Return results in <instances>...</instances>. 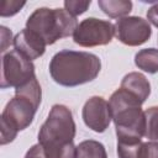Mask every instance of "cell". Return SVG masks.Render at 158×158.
Instances as JSON below:
<instances>
[{"mask_svg": "<svg viewBox=\"0 0 158 158\" xmlns=\"http://www.w3.org/2000/svg\"><path fill=\"white\" fill-rule=\"evenodd\" d=\"M146 115V137L151 141H158V106H151L144 111Z\"/></svg>", "mask_w": 158, "mask_h": 158, "instance_id": "16", "label": "cell"}, {"mask_svg": "<svg viewBox=\"0 0 158 158\" xmlns=\"http://www.w3.org/2000/svg\"><path fill=\"white\" fill-rule=\"evenodd\" d=\"M147 19H148V22H151L153 26L158 27V2H156L153 6H151L148 9Z\"/></svg>", "mask_w": 158, "mask_h": 158, "instance_id": "22", "label": "cell"}, {"mask_svg": "<svg viewBox=\"0 0 158 158\" xmlns=\"http://www.w3.org/2000/svg\"><path fill=\"white\" fill-rule=\"evenodd\" d=\"M151 35L149 22L138 16H126L118 19L115 23V36L126 46H141L149 40Z\"/></svg>", "mask_w": 158, "mask_h": 158, "instance_id": "8", "label": "cell"}, {"mask_svg": "<svg viewBox=\"0 0 158 158\" xmlns=\"http://www.w3.org/2000/svg\"><path fill=\"white\" fill-rule=\"evenodd\" d=\"M1 38H2V44H1V52L2 54L5 53L6 51V47L11 43H14V38H12V33L11 31L5 27V26H1Z\"/></svg>", "mask_w": 158, "mask_h": 158, "instance_id": "20", "label": "cell"}, {"mask_svg": "<svg viewBox=\"0 0 158 158\" xmlns=\"http://www.w3.org/2000/svg\"><path fill=\"white\" fill-rule=\"evenodd\" d=\"M141 158H158V142H143L141 148Z\"/></svg>", "mask_w": 158, "mask_h": 158, "instance_id": "19", "label": "cell"}, {"mask_svg": "<svg viewBox=\"0 0 158 158\" xmlns=\"http://www.w3.org/2000/svg\"><path fill=\"white\" fill-rule=\"evenodd\" d=\"M23 158H46L44 156V152H43V148L40 143L37 144H33L25 154Z\"/></svg>", "mask_w": 158, "mask_h": 158, "instance_id": "21", "label": "cell"}, {"mask_svg": "<svg viewBox=\"0 0 158 158\" xmlns=\"http://www.w3.org/2000/svg\"><path fill=\"white\" fill-rule=\"evenodd\" d=\"M75 122L72 111L60 104L52 106L38 132V143L46 158H77Z\"/></svg>", "mask_w": 158, "mask_h": 158, "instance_id": "2", "label": "cell"}, {"mask_svg": "<svg viewBox=\"0 0 158 158\" xmlns=\"http://www.w3.org/2000/svg\"><path fill=\"white\" fill-rule=\"evenodd\" d=\"M78 25L77 17L65 9L49 7L36 9L26 21V28L41 37L47 46L73 36Z\"/></svg>", "mask_w": 158, "mask_h": 158, "instance_id": "5", "label": "cell"}, {"mask_svg": "<svg viewBox=\"0 0 158 158\" xmlns=\"http://www.w3.org/2000/svg\"><path fill=\"white\" fill-rule=\"evenodd\" d=\"M117 139H141L146 135V115L142 102L120 88L109 99Z\"/></svg>", "mask_w": 158, "mask_h": 158, "instance_id": "4", "label": "cell"}, {"mask_svg": "<svg viewBox=\"0 0 158 158\" xmlns=\"http://www.w3.org/2000/svg\"><path fill=\"white\" fill-rule=\"evenodd\" d=\"M135 64L138 69L154 74L158 72V49L156 48H144L136 53Z\"/></svg>", "mask_w": 158, "mask_h": 158, "instance_id": "13", "label": "cell"}, {"mask_svg": "<svg viewBox=\"0 0 158 158\" xmlns=\"http://www.w3.org/2000/svg\"><path fill=\"white\" fill-rule=\"evenodd\" d=\"M142 139H117L118 158H141Z\"/></svg>", "mask_w": 158, "mask_h": 158, "instance_id": "15", "label": "cell"}, {"mask_svg": "<svg viewBox=\"0 0 158 158\" xmlns=\"http://www.w3.org/2000/svg\"><path fill=\"white\" fill-rule=\"evenodd\" d=\"M90 4H91V1L89 0V1H78V0H67V1H64V9L69 12V14H72L73 16H78V15H81V14H84L86 10H88V7L90 6Z\"/></svg>", "mask_w": 158, "mask_h": 158, "instance_id": "17", "label": "cell"}, {"mask_svg": "<svg viewBox=\"0 0 158 158\" xmlns=\"http://www.w3.org/2000/svg\"><path fill=\"white\" fill-rule=\"evenodd\" d=\"M133 96H136L142 104L148 99L151 94V84L148 79L138 72H131L126 74L121 80V86Z\"/></svg>", "mask_w": 158, "mask_h": 158, "instance_id": "11", "label": "cell"}, {"mask_svg": "<svg viewBox=\"0 0 158 158\" xmlns=\"http://www.w3.org/2000/svg\"><path fill=\"white\" fill-rule=\"evenodd\" d=\"M23 6H25V2H23V1H22V2H20V1H4L0 14H1L2 17L14 16V15L17 14Z\"/></svg>", "mask_w": 158, "mask_h": 158, "instance_id": "18", "label": "cell"}, {"mask_svg": "<svg viewBox=\"0 0 158 158\" xmlns=\"http://www.w3.org/2000/svg\"><path fill=\"white\" fill-rule=\"evenodd\" d=\"M52 79L62 86H78L93 81L100 73V58L89 52L63 49L49 62Z\"/></svg>", "mask_w": 158, "mask_h": 158, "instance_id": "3", "label": "cell"}, {"mask_svg": "<svg viewBox=\"0 0 158 158\" xmlns=\"http://www.w3.org/2000/svg\"><path fill=\"white\" fill-rule=\"evenodd\" d=\"M12 44L19 53H21L30 60L42 57L46 52L47 46L41 37H38L36 33L27 30L26 27L14 37Z\"/></svg>", "mask_w": 158, "mask_h": 158, "instance_id": "10", "label": "cell"}, {"mask_svg": "<svg viewBox=\"0 0 158 158\" xmlns=\"http://www.w3.org/2000/svg\"><path fill=\"white\" fill-rule=\"evenodd\" d=\"M1 67V89L19 88L35 77V65L32 60L19 53L16 49L2 54Z\"/></svg>", "mask_w": 158, "mask_h": 158, "instance_id": "6", "label": "cell"}, {"mask_svg": "<svg viewBox=\"0 0 158 158\" xmlns=\"http://www.w3.org/2000/svg\"><path fill=\"white\" fill-rule=\"evenodd\" d=\"M77 158H107V153L101 142L86 139L77 146Z\"/></svg>", "mask_w": 158, "mask_h": 158, "instance_id": "14", "label": "cell"}, {"mask_svg": "<svg viewBox=\"0 0 158 158\" xmlns=\"http://www.w3.org/2000/svg\"><path fill=\"white\" fill-rule=\"evenodd\" d=\"M114 36L115 25L110 21L88 17L79 22L75 32L73 33V41L80 47H96L109 44Z\"/></svg>", "mask_w": 158, "mask_h": 158, "instance_id": "7", "label": "cell"}, {"mask_svg": "<svg viewBox=\"0 0 158 158\" xmlns=\"http://www.w3.org/2000/svg\"><path fill=\"white\" fill-rule=\"evenodd\" d=\"M98 5L101 11L111 19L126 17L132 10V2L130 0H99Z\"/></svg>", "mask_w": 158, "mask_h": 158, "instance_id": "12", "label": "cell"}, {"mask_svg": "<svg viewBox=\"0 0 158 158\" xmlns=\"http://www.w3.org/2000/svg\"><path fill=\"white\" fill-rule=\"evenodd\" d=\"M42 90L36 75L26 84L15 89V96L6 104L1 114V139L0 143L12 142L19 131L27 128L41 104Z\"/></svg>", "mask_w": 158, "mask_h": 158, "instance_id": "1", "label": "cell"}, {"mask_svg": "<svg viewBox=\"0 0 158 158\" xmlns=\"http://www.w3.org/2000/svg\"><path fill=\"white\" fill-rule=\"evenodd\" d=\"M81 117L86 127L98 133L106 131L112 120L110 105L101 96H91L86 100L81 110Z\"/></svg>", "mask_w": 158, "mask_h": 158, "instance_id": "9", "label": "cell"}]
</instances>
